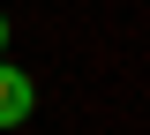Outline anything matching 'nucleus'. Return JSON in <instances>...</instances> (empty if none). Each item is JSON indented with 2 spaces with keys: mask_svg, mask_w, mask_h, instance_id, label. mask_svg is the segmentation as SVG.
<instances>
[{
  "mask_svg": "<svg viewBox=\"0 0 150 135\" xmlns=\"http://www.w3.org/2000/svg\"><path fill=\"white\" fill-rule=\"evenodd\" d=\"M30 105H38V83L23 75V68H8V60H0V128H23V120H30Z\"/></svg>",
  "mask_w": 150,
  "mask_h": 135,
  "instance_id": "f257e3e1",
  "label": "nucleus"
},
{
  "mask_svg": "<svg viewBox=\"0 0 150 135\" xmlns=\"http://www.w3.org/2000/svg\"><path fill=\"white\" fill-rule=\"evenodd\" d=\"M0 53H8V15H0Z\"/></svg>",
  "mask_w": 150,
  "mask_h": 135,
  "instance_id": "f03ea898",
  "label": "nucleus"
}]
</instances>
